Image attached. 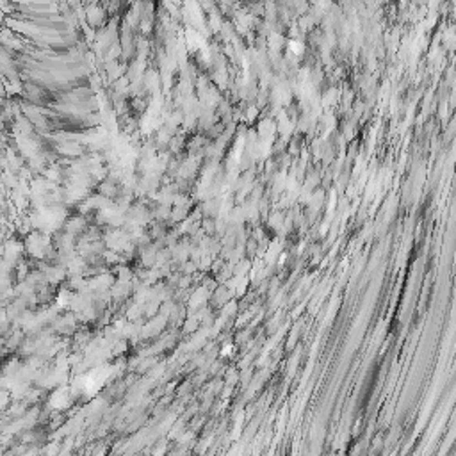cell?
Here are the masks:
<instances>
[{"label": "cell", "mask_w": 456, "mask_h": 456, "mask_svg": "<svg viewBox=\"0 0 456 456\" xmlns=\"http://www.w3.org/2000/svg\"><path fill=\"white\" fill-rule=\"evenodd\" d=\"M255 13H257V4H253L252 6V15H255ZM258 15H266V7L262 6V4L258 6Z\"/></svg>", "instance_id": "obj_1"}]
</instances>
